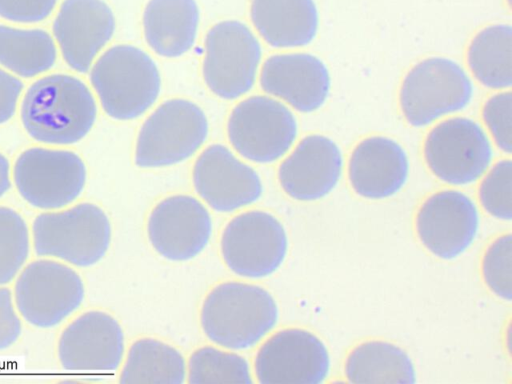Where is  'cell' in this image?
Returning <instances> with one entry per match:
<instances>
[{"instance_id":"5bb4252c","label":"cell","mask_w":512,"mask_h":384,"mask_svg":"<svg viewBox=\"0 0 512 384\" xmlns=\"http://www.w3.org/2000/svg\"><path fill=\"white\" fill-rule=\"evenodd\" d=\"M124 355V334L118 321L100 310H89L62 330L57 343L61 367L76 373L115 372Z\"/></svg>"},{"instance_id":"ba28073f","label":"cell","mask_w":512,"mask_h":384,"mask_svg":"<svg viewBox=\"0 0 512 384\" xmlns=\"http://www.w3.org/2000/svg\"><path fill=\"white\" fill-rule=\"evenodd\" d=\"M261 59L262 46L245 23L220 21L205 36L204 83L220 99H238L254 87Z\"/></svg>"},{"instance_id":"603a6c76","label":"cell","mask_w":512,"mask_h":384,"mask_svg":"<svg viewBox=\"0 0 512 384\" xmlns=\"http://www.w3.org/2000/svg\"><path fill=\"white\" fill-rule=\"evenodd\" d=\"M200 23L195 0H149L143 10L146 44L158 56L175 59L194 46Z\"/></svg>"},{"instance_id":"4316f807","label":"cell","mask_w":512,"mask_h":384,"mask_svg":"<svg viewBox=\"0 0 512 384\" xmlns=\"http://www.w3.org/2000/svg\"><path fill=\"white\" fill-rule=\"evenodd\" d=\"M185 377V360L176 348L154 338H141L130 346L119 382L181 384Z\"/></svg>"},{"instance_id":"30bf717a","label":"cell","mask_w":512,"mask_h":384,"mask_svg":"<svg viewBox=\"0 0 512 384\" xmlns=\"http://www.w3.org/2000/svg\"><path fill=\"white\" fill-rule=\"evenodd\" d=\"M232 148L244 159L269 164L293 146L298 123L282 102L266 95L249 96L231 110L226 124Z\"/></svg>"},{"instance_id":"f546056e","label":"cell","mask_w":512,"mask_h":384,"mask_svg":"<svg viewBox=\"0 0 512 384\" xmlns=\"http://www.w3.org/2000/svg\"><path fill=\"white\" fill-rule=\"evenodd\" d=\"M482 208L492 217L503 221L512 218V163L498 161L484 176L478 187Z\"/></svg>"},{"instance_id":"4fadbf2b","label":"cell","mask_w":512,"mask_h":384,"mask_svg":"<svg viewBox=\"0 0 512 384\" xmlns=\"http://www.w3.org/2000/svg\"><path fill=\"white\" fill-rule=\"evenodd\" d=\"M329 372L330 356L325 344L301 328L275 332L254 359V373L260 384H320Z\"/></svg>"},{"instance_id":"8992f818","label":"cell","mask_w":512,"mask_h":384,"mask_svg":"<svg viewBox=\"0 0 512 384\" xmlns=\"http://www.w3.org/2000/svg\"><path fill=\"white\" fill-rule=\"evenodd\" d=\"M85 295L81 276L68 264L40 257L25 265L17 275L13 298L16 309L28 324L53 328L82 304Z\"/></svg>"},{"instance_id":"8fae6325","label":"cell","mask_w":512,"mask_h":384,"mask_svg":"<svg viewBox=\"0 0 512 384\" xmlns=\"http://www.w3.org/2000/svg\"><path fill=\"white\" fill-rule=\"evenodd\" d=\"M221 254L236 275L259 279L276 272L285 260L288 238L271 213L248 210L234 216L221 235Z\"/></svg>"},{"instance_id":"9c48e42d","label":"cell","mask_w":512,"mask_h":384,"mask_svg":"<svg viewBox=\"0 0 512 384\" xmlns=\"http://www.w3.org/2000/svg\"><path fill=\"white\" fill-rule=\"evenodd\" d=\"M473 91L470 77L457 62L430 57L414 65L404 77L400 108L409 125L423 127L466 108Z\"/></svg>"},{"instance_id":"d6a6232c","label":"cell","mask_w":512,"mask_h":384,"mask_svg":"<svg viewBox=\"0 0 512 384\" xmlns=\"http://www.w3.org/2000/svg\"><path fill=\"white\" fill-rule=\"evenodd\" d=\"M58 0H0V17L16 23H37L45 20Z\"/></svg>"},{"instance_id":"3957f363","label":"cell","mask_w":512,"mask_h":384,"mask_svg":"<svg viewBox=\"0 0 512 384\" xmlns=\"http://www.w3.org/2000/svg\"><path fill=\"white\" fill-rule=\"evenodd\" d=\"M90 84L107 116L134 120L157 101L162 87L159 68L143 49L117 44L105 50L90 68Z\"/></svg>"},{"instance_id":"ffe728a7","label":"cell","mask_w":512,"mask_h":384,"mask_svg":"<svg viewBox=\"0 0 512 384\" xmlns=\"http://www.w3.org/2000/svg\"><path fill=\"white\" fill-rule=\"evenodd\" d=\"M342 170L339 146L327 136L311 134L280 163L277 176L289 197L307 202L327 196L337 186Z\"/></svg>"},{"instance_id":"d6986e66","label":"cell","mask_w":512,"mask_h":384,"mask_svg":"<svg viewBox=\"0 0 512 384\" xmlns=\"http://www.w3.org/2000/svg\"><path fill=\"white\" fill-rule=\"evenodd\" d=\"M261 89L283 100L300 113H311L326 102L331 88L330 73L315 55L303 52L269 56L262 64Z\"/></svg>"},{"instance_id":"d590c367","label":"cell","mask_w":512,"mask_h":384,"mask_svg":"<svg viewBox=\"0 0 512 384\" xmlns=\"http://www.w3.org/2000/svg\"><path fill=\"white\" fill-rule=\"evenodd\" d=\"M11 188V167L7 157L0 152V199Z\"/></svg>"},{"instance_id":"9a60e30c","label":"cell","mask_w":512,"mask_h":384,"mask_svg":"<svg viewBox=\"0 0 512 384\" xmlns=\"http://www.w3.org/2000/svg\"><path fill=\"white\" fill-rule=\"evenodd\" d=\"M196 193L217 212L228 213L257 202L263 193L258 172L225 145H208L192 169Z\"/></svg>"},{"instance_id":"ac0fdd59","label":"cell","mask_w":512,"mask_h":384,"mask_svg":"<svg viewBox=\"0 0 512 384\" xmlns=\"http://www.w3.org/2000/svg\"><path fill=\"white\" fill-rule=\"evenodd\" d=\"M115 29L114 13L103 0H64L52 25L63 60L81 74L90 70Z\"/></svg>"},{"instance_id":"44dd1931","label":"cell","mask_w":512,"mask_h":384,"mask_svg":"<svg viewBox=\"0 0 512 384\" xmlns=\"http://www.w3.org/2000/svg\"><path fill=\"white\" fill-rule=\"evenodd\" d=\"M348 179L354 192L380 200L397 194L406 184L409 159L404 148L385 136L360 141L348 160Z\"/></svg>"},{"instance_id":"e575fe53","label":"cell","mask_w":512,"mask_h":384,"mask_svg":"<svg viewBox=\"0 0 512 384\" xmlns=\"http://www.w3.org/2000/svg\"><path fill=\"white\" fill-rule=\"evenodd\" d=\"M23 89L21 79L0 66V125L14 116Z\"/></svg>"},{"instance_id":"e0dca14e","label":"cell","mask_w":512,"mask_h":384,"mask_svg":"<svg viewBox=\"0 0 512 384\" xmlns=\"http://www.w3.org/2000/svg\"><path fill=\"white\" fill-rule=\"evenodd\" d=\"M212 233L207 208L186 194L158 202L148 217L147 234L155 251L171 261H187L199 255Z\"/></svg>"},{"instance_id":"2e32d148","label":"cell","mask_w":512,"mask_h":384,"mask_svg":"<svg viewBox=\"0 0 512 384\" xmlns=\"http://www.w3.org/2000/svg\"><path fill=\"white\" fill-rule=\"evenodd\" d=\"M474 201L458 190L430 195L420 206L415 228L420 242L436 257L452 260L473 243L479 229Z\"/></svg>"},{"instance_id":"1f68e13d","label":"cell","mask_w":512,"mask_h":384,"mask_svg":"<svg viewBox=\"0 0 512 384\" xmlns=\"http://www.w3.org/2000/svg\"><path fill=\"white\" fill-rule=\"evenodd\" d=\"M483 121L497 147L511 154L512 151V94L500 92L490 97L482 109Z\"/></svg>"},{"instance_id":"277c9868","label":"cell","mask_w":512,"mask_h":384,"mask_svg":"<svg viewBox=\"0 0 512 384\" xmlns=\"http://www.w3.org/2000/svg\"><path fill=\"white\" fill-rule=\"evenodd\" d=\"M31 229L37 256L80 268L93 266L105 256L112 233L107 214L91 202L44 211L35 217Z\"/></svg>"},{"instance_id":"6da1fadb","label":"cell","mask_w":512,"mask_h":384,"mask_svg":"<svg viewBox=\"0 0 512 384\" xmlns=\"http://www.w3.org/2000/svg\"><path fill=\"white\" fill-rule=\"evenodd\" d=\"M97 102L80 78L51 73L35 80L25 91L20 118L36 142L68 146L85 138L97 118Z\"/></svg>"},{"instance_id":"7c38bea8","label":"cell","mask_w":512,"mask_h":384,"mask_svg":"<svg viewBox=\"0 0 512 384\" xmlns=\"http://www.w3.org/2000/svg\"><path fill=\"white\" fill-rule=\"evenodd\" d=\"M424 158L440 181L454 186L477 181L489 168L493 149L483 128L466 117L435 125L424 142Z\"/></svg>"},{"instance_id":"836d02e7","label":"cell","mask_w":512,"mask_h":384,"mask_svg":"<svg viewBox=\"0 0 512 384\" xmlns=\"http://www.w3.org/2000/svg\"><path fill=\"white\" fill-rule=\"evenodd\" d=\"M22 333V322L12 291L0 286V351L12 346Z\"/></svg>"},{"instance_id":"d4e9b609","label":"cell","mask_w":512,"mask_h":384,"mask_svg":"<svg viewBox=\"0 0 512 384\" xmlns=\"http://www.w3.org/2000/svg\"><path fill=\"white\" fill-rule=\"evenodd\" d=\"M57 54L46 30L0 25V66L15 76L33 78L51 70Z\"/></svg>"},{"instance_id":"cb8c5ba5","label":"cell","mask_w":512,"mask_h":384,"mask_svg":"<svg viewBox=\"0 0 512 384\" xmlns=\"http://www.w3.org/2000/svg\"><path fill=\"white\" fill-rule=\"evenodd\" d=\"M344 373L349 383L416 382L414 365L408 354L387 341L370 340L354 347L346 357Z\"/></svg>"},{"instance_id":"7402d4cb","label":"cell","mask_w":512,"mask_h":384,"mask_svg":"<svg viewBox=\"0 0 512 384\" xmlns=\"http://www.w3.org/2000/svg\"><path fill=\"white\" fill-rule=\"evenodd\" d=\"M250 19L265 43L277 49L307 46L319 26L314 0H252Z\"/></svg>"},{"instance_id":"f1b7e54d","label":"cell","mask_w":512,"mask_h":384,"mask_svg":"<svg viewBox=\"0 0 512 384\" xmlns=\"http://www.w3.org/2000/svg\"><path fill=\"white\" fill-rule=\"evenodd\" d=\"M30 248V231L23 216L0 205V286L17 277L29 258Z\"/></svg>"},{"instance_id":"83f0119b","label":"cell","mask_w":512,"mask_h":384,"mask_svg":"<svg viewBox=\"0 0 512 384\" xmlns=\"http://www.w3.org/2000/svg\"><path fill=\"white\" fill-rule=\"evenodd\" d=\"M188 383H253L247 360L212 346L196 349L188 360Z\"/></svg>"},{"instance_id":"52a82bcc","label":"cell","mask_w":512,"mask_h":384,"mask_svg":"<svg viewBox=\"0 0 512 384\" xmlns=\"http://www.w3.org/2000/svg\"><path fill=\"white\" fill-rule=\"evenodd\" d=\"M20 196L32 207L53 211L70 206L82 194L87 168L76 152L42 146L19 154L12 169Z\"/></svg>"},{"instance_id":"5b68a950","label":"cell","mask_w":512,"mask_h":384,"mask_svg":"<svg viewBox=\"0 0 512 384\" xmlns=\"http://www.w3.org/2000/svg\"><path fill=\"white\" fill-rule=\"evenodd\" d=\"M208 135V118L197 103L180 97L167 99L142 123L134 163L145 169L182 163L203 146Z\"/></svg>"},{"instance_id":"7a4b0ae2","label":"cell","mask_w":512,"mask_h":384,"mask_svg":"<svg viewBox=\"0 0 512 384\" xmlns=\"http://www.w3.org/2000/svg\"><path fill=\"white\" fill-rule=\"evenodd\" d=\"M279 310L273 296L255 284L228 281L206 296L200 323L214 344L244 350L255 346L277 324Z\"/></svg>"},{"instance_id":"4dcf8cb0","label":"cell","mask_w":512,"mask_h":384,"mask_svg":"<svg viewBox=\"0 0 512 384\" xmlns=\"http://www.w3.org/2000/svg\"><path fill=\"white\" fill-rule=\"evenodd\" d=\"M512 238L511 234L497 237L485 250L482 258V276L487 287L499 298H512Z\"/></svg>"},{"instance_id":"484cf974","label":"cell","mask_w":512,"mask_h":384,"mask_svg":"<svg viewBox=\"0 0 512 384\" xmlns=\"http://www.w3.org/2000/svg\"><path fill=\"white\" fill-rule=\"evenodd\" d=\"M467 64L485 87L506 89L512 85V28L490 25L480 30L467 49Z\"/></svg>"}]
</instances>
